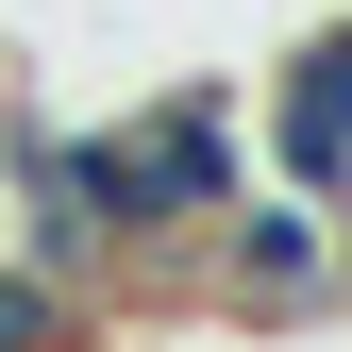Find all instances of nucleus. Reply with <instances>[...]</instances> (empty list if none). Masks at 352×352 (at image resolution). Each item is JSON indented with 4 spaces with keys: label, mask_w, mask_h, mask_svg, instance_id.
Returning <instances> with one entry per match:
<instances>
[{
    "label": "nucleus",
    "mask_w": 352,
    "mask_h": 352,
    "mask_svg": "<svg viewBox=\"0 0 352 352\" xmlns=\"http://www.w3.org/2000/svg\"><path fill=\"white\" fill-rule=\"evenodd\" d=\"M185 302L235 319V336H336V319H352V235H336V201L235 185V218L185 252Z\"/></svg>",
    "instance_id": "f03ea898"
},
{
    "label": "nucleus",
    "mask_w": 352,
    "mask_h": 352,
    "mask_svg": "<svg viewBox=\"0 0 352 352\" xmlns=\"http://www.w3.org/2000/svg\"><path fill=\"white\" fill-rule=\"evenodd\" d=\"M101 336V302L84 285H51V269H17V252H0V352H84Z\"/></svg>",
    "instance_id": "39448f33"
},
{
    "label": "nucleus",
    "mask_w": 352,
    "mask_h": 352,
    "mask_svg": "<svg viewBox=\"0 0 352 352\" xmlns=\"http://www.w3.org/2000/svg\"><path fill=\"white\" fill-rule=\"evenodd\" d=\"M252 185H285V201H352V17H319V34L269 67V168H252Z\"/></svg>",
    "instance_id": "20e7f679"
},
{
    "label": "nucleus",
    "mask_w": 352,
    "mask_h": 352,
    "mask_svg": "<svg viewBox=\"0 0 352 352\" xmlns=\"http://www.w3.org/2000/svg\"><path fill=\"white\" fill-rule=\"evenodd\" d=\"M0 185H17V269H51L101 302L118 285V235H101V185H84V118H0Z\"/></svg>",
    "instance_id": "7ed1b4c3"
},
{
    "label": "nucleus",
    "mask_w": 352,
    "mask_h": 352,
    "mask_svg": "<svg viewBox=\"0 0 352 352\" xmlns=\"http://www.w3.org/2000/svg\"><path fill=\"white\" fill-rule=\"evenodd\" d=\"M84 185H101V235H118V285L185 302V252L235 218L252 185V135H235V67H185L151 84L135 118H84Z\"/></svg>",
    "instance_id": "f257e3e1"
}]
</instances>
